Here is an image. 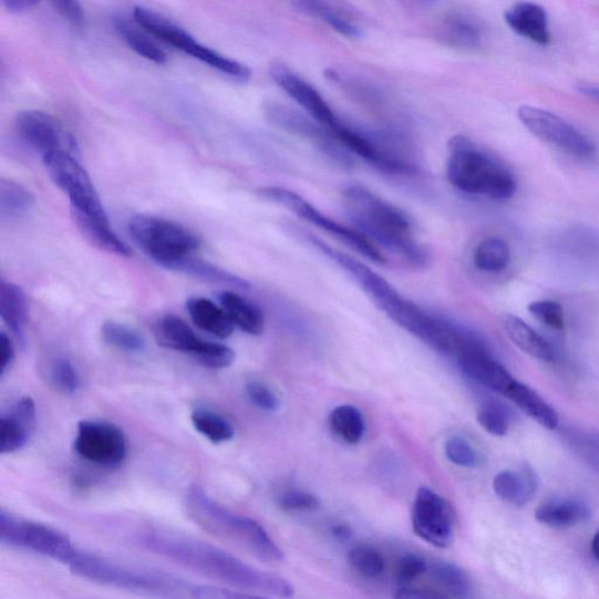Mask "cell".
Masks as SVG:
<instances>
[{
	"label": "cell",
	"mask_w": 599,
	"mask_h": 599,
	"mask_svg": "<svg viewBox=\"0 0 599 599\" xmlns=\"http://www.w3.org/2000/svg\"><path fill=\"white\" fill-rule=\"evenodd\" d=\"M142 545L152 552L211 578L231 589L275 598H291L295 588L286 578L260 570L221 548L171 529H151Z\"/></svg>",
	"instance_id": "cell-1"
},
{
	"label": "cell",
	"mask_w": 599,
	"mask_h": 599,
	"mask_svg": "<svg viewBox=\"0 0 599 599\" xmlns=\"http://www.w3.org/2000/svg\"><path fill=\"white\" fill-rule=\"evenodd\" d=\"M343 204L351 221L368 239L412 264H426L427 255L413 235L412 223L397 206L361 185H350L344 189Z\"/></svg>",
	"instance_id": "cell-2"
},
{
	"label": "cell",
	"mask_w": 599,
	"mask_h": 599,
	"mask_svg": "<svg viewBox=\"0 0 599 599\" xmlns=\"http://www.w3.org/2000/svg\"><path fill=\"white\" fill-rule=\"evenodd\" d=\"M446 176L453 188L475 197L504 202L516 192L514 175L505 165L464 135L448 144Z\"/></svg>",
	"instance_id": "cell-3"
},
{
	"label": "cell",
	"mask_w": 599,
	"mask_h": 599,
	"mask_svg": "<svg viewBox=\"0 0 599 599\" xmlns=\"http://www.w3.org/2000/svg\"><path fill=\"white\" fill-rule=\"evenodd\" d=\"M185 507L189 518L205 531L250 551L261 561L283 560L282 550L259 523L227 509L200 487L189 490Z\"/></svg>",
	"instance_id": "cell-4"
},
{
	"label": "cell",
	"mask_w": 599,
	"mask_h": 599,
	"mask_svg": "<svg viewBox=\"0 0 599 599\" xmlns=\"http://www.w3.org/2000/svg\"><path fill=\"white\" fill-rule=\"evenodd\" d=\"M68 567L95 583L162 599H184L192 590L168 574L121 565L79 549Z\"/></svg>",
	"instance_id": "cell-5"
},
{
	"label": "cell",
	"mask_w": 599,
	"mask_h": 599,
	"mask_svg": "<svg viewBox=\"0 0 599 599\" xmlns=\"http://www.w3.org/2000/svg\"><path fill=\"white\" fill-rule=\"evenodd\" d=\"M128 229L140 249L168 270L200 247L199 237L188 227L156 216L137 215L131 219Z\"/></svg>",
	"instance_id": "cell-6"
},
{
	"label": "cell",
	"mask_w": 599,
	"mask_h": 599,
	"mask_svg": "<svg viewBox=\"0 0 599 599\" xmlns=\"http://www.w3.org/2000/svg\"><path fill=\"white\" fill-rule=\"evenodd\" d=\"M135 22L151 35L163 41L185 54L200 61V63L230 76L237 81L246 82L252 76V72L239 61L227 58L199 43L187 30L172 22L151 9L136 7L133 12Z\"/></svg>",
	"instance_id": "cell-7"
},
{
	"label": "cell",
	"mask_w": 599,
	"mask_h": 599,
	"mask_svg": "<svg viewBox=\"0 0 599 599\" xmlns=\"http://www.w3.org/2000/svg\"><path fill=\"white\" fill-rule=\"evenodd\" d=\"M270 74L276 84L293 99L309 117L317 121L332 135L345 151L353 146L359 136V130L347 125L313 85L280 64L273 65Z\"/></svg>",
	"instance_id": "cell-8"
},
{
	"label": "cell",
	"mask_w": 599,
	"mask_h": 599,
	"mask_svg": "<svg viewBox=\"0 0 599 599\" xmlns=\"http://www.w3.org/2000/svg\"><path fill=\"white\" fill-rule=\"evenodd\" d=\"M0 541L10 547L49 557L66 566L71 564L78 550L63 531L17 518L4 509L0 513Z\"/></svg>",
	"instance_id": "cell-9"
},
{
	"label": "cell",
	"mask_w": 599,
	"mask_h": 599,
	"mask_svg": "<svg viewBox=\"0 0 599 599\" xmlns=\"http://www.w3.org/2000/svg\"><path fill=\"white\" fill-rule=\"evenodd\" d=\"M257 194L261 199L281 205L282 208L297 215L300 219L316 225L365 258L380 264L385 262L384 256L373 241L360 231L349 229V227L328 218L299 194L280 187H264Z\"/></svg>",
	"instance_id": "cell-10"
},
{
	"label": "cell",
	"mask_w": 599,
	"mask_h": 599,
	"mask_svg": "<svg viewBox=\"0 0 599 599\" xmlns=\"http://www.w3.org/2000/svg\"><path fill=\"white\" fill-rule=\"evenodd\" d=\"M43 162L53 183L69 196L72 211L109 219L87 172L76 156L58 152L44 156Z\"/></svg>",
	"instance_id": "cell-11"
},
{
	"label": "cell",
	"mask_w": 599,
	"mask_h": 599,
	"mask_svg": "<svg viewBox=\"0 0 599 599\" xmlns=\"http://www.w3.org/2000/svg\"><path fill=\"white\" fill-rule=\"evenodd\" d=\"M155 338L163 348L189 354L206 368H229L236 359L230 347L203 340L187 322L175 316L164 317L157 322Z\"/></svg>",
	"instance_id": "cell-12"
},
{
	"label": "cell",
	"mask_w": 599,
	"mask_h": 599,
	"mask_svg": "<svg viewBox=\"0 0 599 599\" xmlns=\"http://www.w3.org/2000/svg\"><path fill=\"white\" fill-rule=\"evenodd\" d=\"M523 125L537 138L580 161H592L595 144L565 118L546 110L523 106L518 111Z\"/></svg>",
	"instance_id": "cell-13"
},
{
	"label": "cell",
	"mask_w": 599,
	"mask_h": 599,
	"mask_svg": "<svg viewBox=\"0 0 599 599\" xmlns=\"http://www.w3.org/2000/svg\"><path fill=\"white\" fill-rule=\"evenodd\" d=\"M265 115L278 128L311 143L340 168H353L354 163L348 152L312 117L281 105L279 102H268L265 106Z\"/></svg>",
	"instance_id": "cell-14"
},
{
	"label": "cell",
	"mask_w": 599,
	"mask_h": 599,
	"mask_svg": "<svg viewBox=\"0 0 599 599\" xmlns=\"http://www.w3.org/2000/svg\"><path fill=\"white\" fill-rule=\"evenodd\" d=\"M383 311L409 333L415 335L437 353L454 355L456 351L457 326L428 316L417 304L401 296L384 306Z\"/></svg>",
	"instance_id": "cell-15"
},
{
	"label": "cell",
	"mask_w": 599,
	"mask_h": 599,
	"mask_svg": "<svg viewBox=\"0 0 599 599\" xmlns=\"http://www.w3.org/2000/svg\"><path fill=\"white\" fill-rule=\"evenodd\" d=\"M74 448L82 459L106 468L122 465L128 452L125 433L114 424L100 421L79 423Z\"/></svg>",
	"instance_id": "cell-16"
},
{
	"label": "cell",
	"mask_w": 599,
	"mask_h": 599,
	"mask_svg": "<svg viewBox=\"0 0 599 599\" xmlns=\"http://www.w3.org/2000/svg\"><path fill=\"white\" fill-rule=\"evenodd\" d=\"M411 524L423 541L433 547L447 548L453 541L456 516L442 495L422 487L412 505Z\"/></svg>",
	"instance_id": "cell-17"
},
{
	"label": "cell",
	"mask_w": 599,
	"mask_h": 599,
	"mask_svg": "<svg viewBox=\"0 0 599 599\" xmlns=\"http://www.w3.org/2000/svg\"><path fill=\"white\" fill-rule=\"evenodd\" d=\"M454 355L463 373L487 389L506 395L515 381L506 368L495 360L485 344L473 334L462 330Z\"/></svg>",
	"instance_id": "cell-18"
},
{
	"label": "cell",
	"mask_w": 599,
	"mask_h": 599,
	"mask_svg": "<svg viewBox=\"0 0 599 599\" xmlns=\"http://www.w3.org/2000/svg\"><path fill=\"white\" fill-rule=\"evenodd\" d=\"M14 125L19 137L41 157L58 152L78 157L76 141L52 115L39 111L20 112Z\"/></svg>",
	"instance_id": "cell-19"
},
{
	"label": "cell",
	"mask_w": 599,
	"mask_h": 599,
	"mask_svg": "<svg viewBox=\"0 0 599 599\" xmlns=\"http://www.w3.org/2000/svg\"><path fill=\"white\" fill-rule=\"evenodd\" d=\"M306 239L329 259L335 261L350 276H353L381 308L400 297L394 287L360 260L335 250L334 247L312 235H306Z\"/></svg>",
	"instance_id": "cell-20"
},
{
	"label": "cell",
	"mask_w": 599,
	"mask_h": 599,
	"mask_svg": "<svg viewBox=\"0 0 599 599\" xmlns=\"http://www.w3.org/2000/svg\"><path fill=\"white\" fill-rule=\"evenodd\" d=\"M37 420L35 403L31 397L20 399L0 419V452L14 453L22 450L33 435Z\"/></svg>",
	"instance_id": "cell-21"
},
{
	"label": "cell",
	"mask_w": 599,
	"mask_h": 599,
	"mask_svg": "<svg viewBox=\"0 0 599 599\" xmlns=\"http://www.w3.org/2000/svg\"><path fill=\"white\" fill-rule=\"evenodd\" d=\"M505 22L515 33L546 47L550 43L548 16L545 9L534 3H516L505 12Z\"/></svg>",
	"instance_id": "cell-22"
},
{
	"label": "cell",
	"mask_w": 599,
	"mask_h": 599,
	"mask_svg": "<svg viewBox=\"0 0 599 599\" xmlns=\"http://www.w3.org/2000/svg\"><path fill=\"white\" fill-rule=\"evenodd\" d=\"M539 479L535 472L525 465L519 472L503 471L494 478L493 489L504 503L521 507L534 497Z\"/></svg>",
	"instance_id": "cell-23"
},
{
	"label": "cell",
	"mask_w": 599,
	"mask_h": 599,
	"mask_svg": "<svg viewBox=\"0 0 599 599\" xmlns=\"http://www.w3.org/2000/svg\"><path fill=\"white\" fill-rule=\"evenodd\" d=\"M590 518L589 506L577 499H552L541 504L535 510L537 523L557 529L582 525Z\"/></svg>",
	"instance_id": "cell-24"
},
{
	"label": "cell",
	"mask_w": 599,
	"mask_h": 599,
	"mask_svg": "<svg viewBox=\"0 0 599 599\" xmlns=\"http://www.w3.org/2000/svg\"><path fill=\"white\" fill-rule=\"evenodd\" d=\"M193 322L203 332L220 340L229 339L235 332V324L221 306L205 298H190L187 302Z\"/></svg>",
	"instance_id": "cell-25"
},
{
	"label": "cell",
	"mask_w": 599,
	"mask_h": 599,
	"mask_svg": "<svg viewBox=\"0 0 599 599\" xmlns=\"http://www.w3.org/2000/svg\"><path fill=\"white\" fill-rule=\"evenodd\" d=\"M78 229L100 250L118 257H131V247L112 229L110 219L91 217L72 211Z\"/></svg>",
	"instance_id": "cell-26"
},
{
	"label": "cell",
	"mask_w": 599,
	"mask_h": 599,
	"mask_svg": "<svg viewBox=\"0 0 599 599\" xmlns=\"http://www.w3.org/2000/svg\"><path fill=\"white\" fill-rule=\"evenodd\" d=\"M0 317L10 332L23 341L29 320L28 299L22 288L6 280L0 283Z\"/></svg>",
	"instance_id": "cell-27"
},
{
	"label": "cell",
	"mask_w": 599,
	"mask_h": 599,
	"mask_svg": "<svg viewBox=\"0 0 599 599\" xmlns=\"http://www.w3.org/2000/svg\"><path fill=\"white\" fill-rule=\"evenodd\" d=\"M506 396L541 426L554 430L559 425V416H557L556 411L526 384L515 380Z\"/></svg>",
	"instance_id": "cell-28"
},
{
	"label": "cell",
	"mask_w": 599,
	"mask_h": 599,
	"mask_svg": "<svg viewBox=\"0 0 599 599\" xmlns=\"http://www.w3.org/2000/svg\"><path fill=\"white\" fill-rule=\"evenodd\" d=\"M218 300L226 314L242 332L250 335H260L264 332L265 318L254 302L230 291L219 293Z\"/></svg>",
	"instance_id": "cell-29"
},
{
	"label": "cell",
	"mask_w": 599,
	"mask_h": 599,
	"mask_svg": "<svg viewBox=\"0 0 599 599\" xmlns=\"http://www.w3.org/2000/svg\"><path fill=\"white\" fill-rule=\"evenodd\" d=\"M504 327L508 338L524 353L540 361L550 362L555 354L551 345L521 319L506 316Z\"/></svg>",
	"instance_id": "cell-30"
},
{
	"label": "cell",
	"mask_w": 599,
	"mask_h": 599,
	"mask_svg": "<svg viewBox=\"0 0 599 599\" xmlns=\"http://www.w3.org/2000/svg\"><path fill=\"white\" fill-rule=\"evenodd\" d=\"M442 29L444 39L453 48L473 51L482 47L479 25L463 12L452 11L447 13Z\"/></svg>",
	"instance_id": "cell-31"
},
{
	"label": "cell",
	"mask_w": 599,
	"mask_h": 599,
	"mask_svg": "<svg viewBox=\"0 0 599 599\" xmlns=\"http://www.w3.org/2000/svg\"><path fill=\"white\" fill-rule=\"evenodd\" d=\"M114 27L118 35L138 55L153 61L157 65L167 63V54L151 39V34L147 31L140 30L141 28L137 23H132L126 17H116L114 19Z\"/></svg>",
	"instance_id": "cell-32"
},
{
	"label": "cell",
	"mask_w": 599,
	"mask_h": 599,
	"mask_svg": "<svg viewBox=\"0 0 599 599\" xmlns=\"http://www.w3.org/2000/svg\"><path fill=\"white\" fill-rule=\"evenodd\" d=\"M432 580L452 599H471L473 585L461 567L450 562H436L428 567Z\"/></svg>",
	"instance_id": "cell-33"
},
{
	"label": "cell",
	"mask_w": 599,
	"mask_h": 599,
	"mask_svg": "<svg viewBox=\"0 0 599 599\" xmlns=\"http://www.w3.org/2000/svg\"><path fill=\"white\" fill-rule=\"evenodd\" d=\"M172 270L217 285L240 289L250 288V283L246 280L224 271L215 265L195 258L194 256L179 260L172 267Z\"/></svg>",
	"instance_id": "cell-34"
},
{
	"label": "cell",
	"mask_w": 599,
	"mask_h": 599,
	"mask_svg": "<svg viewBox=\"0 0 599 599\" xmlns=\"http://www.w3.org/2000/svg\"><path fill=\"white\" fill-rule=\"evenodd\" d=\"M330 430L349 445L359 444L365 432V422L361 411L353 405H340L330 412Z\"/></svg>",
	"instance_id": "cell-35"
},
{
	"label": "cell",
	"mask_w": 599,
	"mask_h": 599,
	"mask_svg": "<svg viewBox=\"0 0 599 599\" xmlns=\"http://www.w3.org/2000/svg\"><path fill=\"white\" fill-rule=\"evenodd\" d=\"M34 205V196L23 185L13 180H0V216L18 219L28 215Z\"/></svg>",
	"instance_id": "cell-36"
},
{
	"label": "cell",
	"mask_w": 599,
	"mask_h": 599,
	"mask_svg": "<svg viewBox=\"0 0 599 599\" xmlns=\"http://www.w3.org/2000/svg\"><path fill=\"white\" fill-rule=\"evenodd\" d=\"M293 7L304 14L319 18L341 35L347 38H360L362 35V31L355 23L341 16L328 3L317 2V0H301V2L293 3Z\"/></svg>",
	"instance_id": "cell-37"
},
{
	"label": "cell",
	"mask_w": 599,
	"mask_h": 599,
	"mask_svg": "<svg viewBox=\"0 0 599 599\" xmlns=\"http://www.w3.org/2000/svg\"><path fill=\"white\" fill-rule=\"evenodd\" d=\"M512 260L508 244L500 238L483 240L473 255L474 265L484 272H502Z\"/></svg>",
	"instance_id": "cell-38"
},
{
	"label": "cell",
	"mask_w": 599,
	"mask_h": 599,
	"mask_svg": "<svg viewBox=\"0 0 599 599\" xmlns=\"http://www.w3.org/2000/svg\"><path fill=\"white\" fill-rule=\"evenodd\" d=\"M192 422L203 437L214 444L230 442L235 437V427L219 413L210 410H196L193 412Z\"/></svg>",
	"instance_id": "cell-39"
},
{
	"label": "cell",
	"mask_w": 599,
	"mask_h": 599,
	"mask_svg": "<svg viewBox=\"0 0 599 599\" xmlns=\"http://www.w3.org/2000/svg\"><path fill=\"white\" fill-rule=\"evenodd\" d=\"M103 341L128 354H140L146 349V340L135 329L109 321L101 328Z\"/></svg>",
	"instance_id": "cell-40"
},
{
	"label": "cell",
	"mask_w": 599,
	"mask_h": 599,
	"mask_svg": "<svg viewBox=\"0 0 599 599\" xmlns=\"http://www.w3.org/2000/svg\"><path fill=\"white\" fill-rule=\"evenodd\" d=\"M348 561L351 568L369 580H376L385 571L384 557L373 547L358 546L351 549Z\"/></svg>",
	"instance_id": "cell-41"
},
{
	"label": "cell",
	"mask_w": 599,
	"mask_h": 599,
	"mask_svg": "<svg viewBox=\"0 0 599 599\" xmlns=\"http://www.w3.org/2000/svg\"><path fill=\"white\" fill-rule=\"evenodd\" d=\"M54 388L65 395H73L80 389L81 378L75 365L65 358L55 359L50 368Z\"/></svg>",
	"instance_id": "cell-42"
},
{
	"label": "cell",
	"mask_w": 599,
	"mask_h": 599,
	"mask_svg": "<svg viewBox=\"0 0 599 599\" xmlns=\"http://www.w3.org/2000/svg\"><path fill=\"white\" fill-rule=\"evenodd\" d=\"M445 454L452 464L461 467H477L481 463L478 452L465 438L458 436L447 440L445 443Z\"/></svg>",
	"instance_id": "cell-43"
},
{
	"label": "cell",
	"mask_w": 599,
	"mask_h": 599,
	"mask_svg": "<svg viewBox=\"0 0 599 599\" xmlns=\"http://www.w3.org/2000/svg\"><path fill=\"white\" fill-rule=\"evenodd\" d=\"M481 426L493 436L504 437L508 432V419L505 411L497 404L486 403L477 413Z\"/></svg>",
	"instance_id": "cell-44"
},
{
	"label": "cell",
	"mask_w": 599,
	"mask_h": 599,
	"mask_svg": "<svg viewBox=\"0 0 599 599\" xmlns=\"http://www.w3.org/2000/svg\"><path fill=\"white\" fill-rule=\"evenodd\" d=\"M192 599H277L260 593L242 591L220 586H197L192 588Z\"/></svg>",
	"instance_id": "cell-45"
},
{
	"label": "cell",
	"mask_w": 599,
	"mask_h": 599,
	"mask_svg": "<svg viewBox=\"0 0 599 599\" xmlns=\"http://www.w3.org/2000/svg\"><path fill=\"white\" fill-rule=\"evenodd\" d=\"M529 313L555 330L565 328L564 308L555 301H535L528 306Z\"/></svg>",
	"instance_id": "cell-46"
},
{
	"label": "cell",
	"mask_w": 599,
	"mask_h": 599,
	"mask_svg": "<svg viewBox=\"0 0 599 599\" xmlns=\"http://www.w3.org/2000/svg\"><path fill=\"white\" fill-rule=\"evenodd\" d=\"M279 506L289 513L312 512L320 507V500L314 494L303 490H287L279 498Z\"/></svg>",
	"instance_id": "cell-47"
},
{
	"label": "cell",
	"mask_w": 599,
	"mask_h": 599,
	"mask_svg": "<svg viewBox=\"0 0 599 599\" xmlns=\"http://www.w3.org/2000/svg\"><path fill=\"white\" fill-rule=\"evenodd\" d=\"M428 571V565L419 555H406L402 557L396 567V580L401 586H409L416 581L422 575Z\"/></svg>",
	"instance_id": "cell-48"
},
{
	"label": "cell",
	"mask_w": 599,
	"mask_h": 599,
	"mask_svg": "<svg viewBox=\"0 0 599 599\" xmlns=\"http://www.w3.org/2000/svg\"><path fill=\"white\" fill-rule=\"evenodd\" d=\"M247 397L260 410L272 412L279 409V400L275 392L261 382L251 381L246 384Z\"/></svg>",
	"instance_id": "cell-49"
},
{
	"label": "cell",
	"mask_w": 599,
	"mask_h": 599,
	"mask_svg": "<svg viewBox=\"0 0 599 599\" xmlns=\"http://www.w3.org/2000/svg\"><path fill=\"white\" fill-rule=\"evenodd\" d=\"M52 7L74 29L81 30L84 28L85 13L78 2H71V0H58V2L52 3Z\"/></svg>",
	"instance_id": "cell-50"
},
{
	"label": "cell",
	"mask_w": 599,
	"mask_h": 599,
	"mask_svg": "<svg viewBox=\"0 0 599 599\" xmlns=\"http://www.w3.org/2000/svg\"><path fill=\"white\" fill-rule=\"evenodd\" d=\"M395 599H452L442 590L423 589L410 586H401L395 595Z\"/></svg>",
	"instance_id": "cell-51"
},
{
	"label": "cell",
	"mask_w": 599,
	"mask_h": 599,
	"mask_svg": "<svg viewBox=\"0 0 599 599\" xmlns=\"http://www.w3.org/2000/svg\"><path fill=\"white\" fill-rule=\"evenodd\" d=\"M14 359L16 351L10 337L7 333L0 334V376H6Z\"/></svg>",
	"instance_id": "cell-52"
},
{
	"label": "cell",
	"mask_w": 599,
	"mask_h": 599,
	"mask_svg": "<svg viewBox=\"0 0 599 599\" xmlns=\"http://www.w3.org/2000/svg\"><path fill=\"white\" fill-rule=\"evenodd\" d=\"M2 4L11 13H24L39 3L35 0H3Z\"/></svg>",
	"instance_id": "cell-53"
},
{
	"label": "cell",
	"mask_w": 599,
	"mask_h": 599,
	"mask_svg": "<svg viewBox=\"0 0 599 599\" xmlns=\"http://www.w3.org/2000/svg\"><path fill=\"white\" fill-rule=\"evenodd\" d=\"M332 533L335 537L337 540L339 541H348L351 537V535H353V531H351L350 527H348L347 525H343V524H339L337 526H334L332 528Z\"/></svg>",
	"instance_id": "cell-54"
},
{
	"label": "cell",
	"mask_w": 599,
	"mask_h": 599,
	"mask_svg": "<svg viewBox=\"0 0 599 599\" xmlns=\"http://www.w3.org/2000/svg\"><path fill=\"white\" fill-rule=\"evenodd\" d=\"M580 91L586 95L588 96L589 99H591L592 101H596L599 105V87L598 86H593V85H590V84H587V85H582L580 86Z\"/></svg>",
	"instance_id": "cell-55"
},
{
	"label": "cell",
	"mask_w": 599,
	"mask_h": 599,
	"mask_svg": "<svg viewBox=\"0 0 599 599\" xmlns=\"http://www.w3.org/2000/svg\"><path fill=\"white\" fill-rule=\"evenodd\" d=\"M591 549L596 557V560L599 562V531H597L596 535L593 536Z\"/></svg>",
	"instance_id": "cell-56"
}]
</instances>
